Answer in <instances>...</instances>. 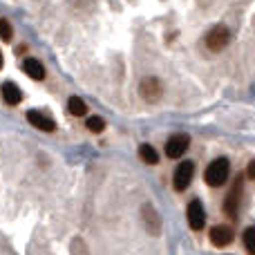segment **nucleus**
<instances>
[{
	"label": "nucleus",
	"mask_w": 255,
	"mask_h": 255,
	"mask_svg": "<svg viewBox=\"0 0 255 255\" xmlns=\"http://www.w3.org/2000/svg\"><path fill=\"white\" fill-rule=\"evenodd\" d=\"M229 172H231L229 159L220 157V159H215V161H211V166H208L206 172H204V179H206L208 186H213V188H220V186L226 184V179H229Z\"/></svg>",
	"instance_id": "obj_1"
},
{
	"label": "nucleus",
	"mask_w": 255,
	"mask_h": 255,
	"mask_svg": "<svg viewBox=\"0 0 255 255\" xmlns=\"http://www.w3.org/2000/svg\"><path fill=\"white\" fill-rule=\"evenodd\" d=\"M139 94L145 103H157L163 97V85L157 76H145L139 83Z\"/></svg>",
	"instance_id": "obj_2"
},
{
	"label": "nucleus",
	"mask_w": 255,
	"mask_h": 255,
	"mask_svg": "<svg viewBox=\"0 0 255 255\" xmlns=\"http://www.w3.org/2000/svg\"><path fill=\"white\" fill-rule=\"evenodd\" d=\"M229 43H231V29L226 25L213 27L206 34V47L211 49V52H222Z\"/></svg>",
	"instance_id": "obj_3"
},
{
	"label": "nucleus",
	"mask_w": 255,
	"mask_h": 255,
	"mask_svg": "<svg viewBox=\"0 0 255 255\" xmlns=\"http://www.w3.org/2000/svg\"><path fill=\"white\" fill-rule=\"evenodd\" d=\"M193 175H195V166L193 161H181L179 166H177L175 170V177H172V186H175V190H186L190 186V181H193Z\"/></svg>",
	"instance_id": "obj_4"
},
{
	"label": "nucleus",
	"mask_w": 255,
	"mask_h": 255,
	"mask_svg": "<svg viewBox=\"0 0 255 255\" xmlns=\"http://www.w3.org/2000/svg\"><path fill=\"white\" fill-rule=\"evenodd\" d=\"M188 145H190V136L188 134H175V136H170L168 139V143H166V154L170 159H179V157H184L186 154V150H188Z\"/></svg>",
	"instance_id": "obj_5"
},
{
	"label": "nucleus",
	"mask_w": 255,
	"mask_h": 255,
	"mask_svg": "<svg viewBox=\"0 0 255 255\" xmlns=\"http://www.w3.org/2000/svg\"><path fill=\"white\" fill-rule=\"evenodd\" d=\"M141 222H143L145 231H148L150 235L161 233V220H159V215H157L152 204H143V208H141Z\"/></svg>",
	"instance_id": "obj_6"
},
{
	"label": "nucleus",
	"mask_w": 255,
	"mask_h": 255,
	"mask_svg": "<svg viewBox=\"0 0 255 255\" xmlns=\"http://www.w3.org/2000/svg\"><path fill=\"white\" fill-rule=\"evenodd\" d=\"M242 179L244 175L240 177L238 181H235L233 190L229 193V197L224 199V215H229L231 220H235L238 217V206H240V197H242Z\"/></svg>",
	"instance_id": "obj_7"
},
{
	"label": "nucleus",
	"mask_w": 255,
	"mask_h": 255,
	"mask_svg": "<svg viewBox=\"0 0 255 255\" xmlns=\"http://www.w3.org/2000/svg\"><path fill=\"white\" fill-rule=\"evenodd\" d=\"M188 224L193 231H202L206 226V213H204L202 202H197V199L188 204Z\"/></svg>",
	"instance_id": "obj_8"
},
{
	"label": "nucleus",
	"mask_w": 255,
	"mask_h": 255,
	"mask_svg": "<svg viewBox=\"0 0 255 255\" xmlns=\"http://www.w3.org/2000/svg\"><path fill=\"white\" fill-rule=\"evenodd\" d=\"M233 231H231V226H215V229H211V244H215L217 249L222 247H229L231 242H233Z\"/></svg>",
	"instance_id": "obj_9"
},
{
	"label": "nucleus",
	"mask_w": 255,
	"mask_h": 255,
	"mask_svg": "<svg viewBox=\"0 0 255 255\" xmlns=\"http://www.w3.org/2000/svg\"><path fill=\"white\" fill-rule=\"evenodd\" d=\"M27 121H29L34 128L43 130V132H52L54 128H56V124H54L52 117H45L43 112H38V110H29V112H27Z\"/></svg>",
	"instance_id": "obj_10"
},
{
	"label": "nucleus",
	"mask_w": 255,
	"mask_h": 255,
	"mask_svg": "<svg viewBox=\"0 0 255 255\" xmlns=\"http://www.w3.org/2000/svg\"><path fill=\"white\" fill-rule=\"evenodd\" d=\"M0 92H2V101L7 103V106H18V103L22 101V92L16 83H4L2 88H0Z\"/></svg>",
	"instance_id": "obj_11"
},
{
	"label": "nucleus",
	"mask_w": 255,
	"mask_h": 255,
	"mask_svg": "<svg viewBox=\"0 0 255 255\" xmlns=\"http://www.w3.org/2000/svg\"><path fill=\"white\" fill-rule=\"evenodd\" d=\"M22 70H25V74L29 76V79L34 81H43L45 79V67L40 61H36V58H27L25 63H22Z\"/></svg>",
	"instance_id": "obj_12"
},
{
	"label": "nucleus",
	"mask_w": 255,
	"mask_h": 255,
	"mask_svg": "<svg viewBox=\"0 0 255 255\" xmlns=\"http://www.w3.org/2000/svg\"><path fill=\"white\" fill-rule=\"evenodd\" d=\"M67 112H70L72 117H85V115H88V106H85L83 99L70 97V99H67Z\"/></svg>",
	"instance_id": "obj_13"
},
{
	"label": "nucleus",
	"mask_w": 255,
	"mask_h": 255,
	"mask_svg": "<svg viewBox=\"0 0 255 255\" xmlns=\"http://www.w3.org/2000/svg\"><path fill=\"white\" fill-rule=\"evenodd\" d=\"M139 157L143 159L145 163H150V166H154V163L159 161V152H157V148H152L150 143L139 145Z\"/></svg>",
	"instance_id": "obj_14"
},
{
	"label": "nucleus",
	"mask_w": 255,
	"mask_h": 255,
	"mask_svg": "<svg viewBox=\"0 0 255 255\" xmlns=\"http://www.w3.org/2000/svg\"><path fill=\"white\" fill-rule=\"evenodd\" d=\"M242 242H244V249H247V253L249 255H255V229H253V226L244 231Z\"/></svg>",
	"instance_id": "obj_15"
},
{
	"label": "nucleus",
	"mask_w": 255,
	"mask_h": 255,
	"mask_svg": "<svg viewBox=\"0 0 255 255\" xmlns=\"http://www.w3.org/2000/svg\"><path fill=\"white\" fill-rule=\"evenodd\" d=\"M85 128H88L90 132H94V134H99V132L106 130V121H103L101 117H90V119L85 121Z\"/></svg>",
	"instance_id": "obj_16"
},
{
	"label": "nucleus",
	"mask_w": 255,
	"mask_h": 255,
	"mask_svg": "<svg viewBox=\"0 0 255 255\" xmlns=\"http://www.w3.org/2000/svg\"><path fill=\"white\" fill-rule=\"evenodd\" d=\"M11 36H13V29H11V25H9V20L7 18H0V38H2L4 43H9Z\"/></svg>",
	"instance_id": "obj_17"
},
{
	"label": "nucleus",
	"mask_w": 255,
	"mask_h": 255,
	"mask_svg": "<svg viewBox=\"0 0 255 255\" xmlns=\"http://www.w3.org/2000/svg\"><path fill=\"white\" fill-rule=\"evenodd\" d=\"M244 177H249L251 181H255V159L247 166V172H244Z\"/></svg>",
	"instance_id": "obj_18"
},
{
	"label": "nucleus",
	"mask_w": 255,
	"mask_h": 255,
	"mask_svg": "<svg viewBox=\"0 0 255 255\" xmlns=\"http://www.w3.org/2000/svg\"><path fill=\"white\" fill-rule=\"evenodd\" d=\"M2 63H4V58H2V52H0V67H2Z\"/></svg>",
	"instance_id": "obj_19"
}]
</instances>
